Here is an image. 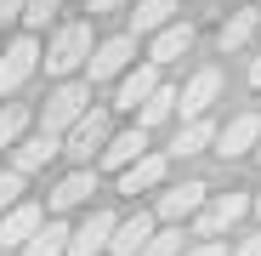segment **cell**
<instances>
[{
  "instance_id": "cell-1",
  "label": "cell",
  "mask_w": 261,
  "mask_h": 256,
  "mask_svg": "<svg viewBox=\"0 0 261 256\" xmlns=\"http://www.w3.org/2000/svg\"><path fill=\"white\" fill-rule=\"evenodd\" d=\"M85 108H91V85H85V80H63L57 91L46 97V114H40V131H46V137H63L68 125H74V120L85 114Z\"/></svg>"
},
{
  "instance_id": "cell-2",
  "label": "cell",
  "mask_w": 261,
  "mask_h": 256,
  "mask_svg": "<svg viewBox=\"0 0 261 256\" xmlns=\"http://www.w3.org/2000/svg\"><path fill=\"white\" fill-rule=\"evenodd\" d=\"M91 23H63L57 34H51V46H46V68L51 74H74V68H85V57H91Z\"/></svg>"
},
{
  "instance_id": "cell-3",
  "label": "cell",
  "mask_w": 261,
  "mask_h": 256,
  "mask_svg": "<svg viewBox=\"0 0 261 256\" xmlns=\"http://www.w3.org/2000/svg\"><path fill=\"white\" fill-rule=\"evenodd\" d=\"M130 63H137V34L97 40V46H91V57H85V85H97V80H119Z\"/></svg>"
},
{
  "instance_id": "cell-4",
  "label": "cell",
  "mask_w": 261,
  "mask_h": 256,
  "mask_svg": "<svg viewBox=\"0 0 261 256\" xmlns=\"http://www.w3.org/2000/svg\"><path fill=\"white\" fill-rule=\"evenodd\" d=\"M57 143H63V154H74L80 165L91 159V154H102V143H108V108H85Z\"/></svg>"
},
{
  "instance_id": "cell-5",
  "label": "cell",
  "mask_w": 261,
  "mask_h": 256,
  "mask_svg": "<svg viewBox=\"0 0 261 256\" xmlns=\"http://www.w3.org/2000/svg\"><path fill=\"white\" fill-rule=\"evenodd\" d=\"M244 211H250V199H244V194H210V199L193 211V217H199V234H204V239H216V234H227V228L244 217Z\"/></svg>"
},
{
  "instance_id": "cell-6",
  "label": "cell",
  "mask_w": 261,
  "mask_h": 256,
  "mask_svg": "<svg viewBox=\"0 0 261 256\" xmlns=\"http://www.w3.org/2000/svg\"><path fill=\"white\" fill-rule=\"evenodd\" d=\"M34 68H40V40H34V34L12 40V46L0 52V91H17V85H23Z\"/></svg>"
},
{
  "instance_id": "cell-7",
  "label": "cell",
  "mask_w": 261,
  "mask_h": 256,
  "mask_svg": "<svg viewBox=\"0 0 261 256\" xmlns=\"http://www.w3.org/2000/svg\"><path fill=\"white\" fill-rule=\"evenodd\" d=\"M255 143H261V114H233L216 131V154L222 159H244V154H255Z\"/></svg>"
},
{
  "instance_id": "cell-8",
  "label": "cell",
  "mask_w": 261,
  "mask_h": 256,
  "mask_svg": "<svg viewBox=\"0 0 261 256\" xmlns=\"http://www.w3.org/2000/svg\"><path fill=\"white\" fill-rule=\"evenodd\" d=\"M222 97V68H199L182 91H176V114H188V120H199V114H210V103Z\"/></svg>"
},
{
  "instance_id": "cell-9",
  "label": "cell",
  "mask_w": 261,
  "mask_h": 256,
  "mask_svg": "<svg viewBox=\"0 0 261 256\" xmlns=\"http://www.w3.org/2000/svg\"><path fill=\"white\" fill-rule=\"evenodd\" d=\"M165 177H170V159H165V154H142V159H130V165L119 171V194H130V199H137V194L159 188Z\"/></svg>"
},
{
  "instance_id": "cell-10",
  "label": "cell",
  "mask_w": 261,
  "mask_h": 256,
  "mask_svg": "<svg viewBox=\"0 0 261 256\" xmlns=\"http://www.w3.org/2000/svg\"><path fill=\"white\" fill-rule=\"evenodd\" d=\"M114 222H119V217H108V211H91L80 228H68V256H97V250H108Z\"/></svg>"
},
{
  "instance_id": "cell-11",
  "label": "cell",
  "mask_w": 261,
  "mask_h": 256,
  "mask_svg": "<svg viewBox=\"0 0 261 256\" xmlns=\"http://www.w3.org/2000/svg\"><path fill=\"white\" fill-rule=\"evenodd\" d=\"M193 52V23H165L159 34H153V46H148V63L153 68H165V63H176V57H188Z\"/></svg>"
},
{
  "instance_id": "cell-12",
  "label": "cell",
  "mask_w": 261,
  "mask_h": 256,
  "mask_svg": "<svg viewBox=\"0 0 261 256\" xmlns=\"http://www.w3.org/2000/svg\"><path fill=\"white\" fill-rule=\"evenodd\" d=\"M153 85H159V68L153 63H137V68H125L119 85H114V108H142L153 97Z\"/></svg>"
},
{
  "instance_id": "cell-13",
  "label": "cell",
  "mask_w": 261,
  "mask_h": 256,
  "mask_svg": "<svg viewBox=\"0 0 261 256\" xmlns=\"http://www.w3.org/2000/svg\"><path fill=\"white\" fill-rule=\"evenodd\" d=\"M148 239H153V211H130L125 222H114V234H108V250H114V256H137Z\"/></svg>"
},
{
  "instance_id": "cell-14",
  "label": "cell",
  "mask_w": 261,
  "mask_h": 256,
  "mask_svg": "<svg viewBox=\"0 0 261 256\" xmlns=\"http://www.w3.org/2000/svg\"><path fill=\"white\" fill-rule=\"evenodd\" d=\"M40 222H46V211H40V205H23V199H17V205L6 211V217H0V250H12V245H29Z\"/></svg>"
},
{
  "instance_id": "cell-15",
  "label": "cell",
  "mask_w": 261,
  "mask_h": 256,
  "mask_svg": "<svg viewBox=\"0 0 261 256\" xmlns=\"http://www.w3.org/2000/svg\"><path fill=\"white\" fill-rule=\"evenodd\" d=\"M204 199H210L204 182H176V188H165V194H159V217H165V222H182V217H193Z\"/></svg>"
},
{
  "instance_id": "cell-16",
  "label": "cell",
  "mask_w": 261,
  "mask_h": 256,
  "mask_svg": "<svg viewBox=\"0 0 261 256\" xmlns=\"http://www.w3.org/2000/svg\"><path fill=\"white\" fill-rule=\"evenodd\" d=\"M142 154H148V131H142V125H130V131H119V137L102 143V165L108 171H125L130 159H142Z\"/></svg>"
},
{
  "instance_id": "cell-17",
  "label": "cell",
  "mask_w": 261,
  "mask_h": 256,
  "mask_svg": "<svg viewBox=\"0 0 261 256\" xmlns=\"http://www.w3.org/2000/svg\"><path fill=\"white\" fill-rule=\"evenodd\" d=\"M91 194H97V171H91V165H80L74 177H63V182L51 188V211H74V205H85Z\"/></svg>"
},
{
  "instance_id": "cell-18",
  "label": "cell",
  "mask_w": 261,
  "mask_h": 256,
  "mask_svg": "<svg viewBox=\"0 0 261 256\" xmlns=\"http://www.w3.org/2000/svg\"><path fill=\"white\" fill-rule=\"evenodd\" d=\"M51 154H63V143H57V137H46V131L29 137V143H12V171H17V177H29V171H40Z\"/></svg>"
},
{
  "instance_id": "cell-19",
  "label": "cell",
  "mask_w": 261,
  "mask_h": 256,
  "mask_svg": "<svg viewBox=\"0 0 261 256\" xmlns=\"http://www.w3.org/2000/svg\"><path fill=\"white\" fill-rule=\"evenodd\" d=\"M176 0H137L130 6V34H159L165 23H176Z\"/></svg>"
},
{
  "instance_id": "cell-20",
  "label": "cell",
  "mask_w": 261,
  "mask_h": 256,
  "mask_svg": "<svg viewBox=\"0 0 261 256\" xmlns=\"http://www.w3.org/2000/svg\"><path fill=\"white\" fill-rule=\"evenodd\" d=\"M255 29H261V12H255V6H239V12L222 23V34H216V40H222V52H244L250 40H255Z\"/></svg>"
},
{
  "instance_id": "cell-21",
  "label": "cell",
  "mask_w": 261,
  "mask_h": 256,
  "mask_svg": "<svg viewBox=\"0 0 261 256\" xmlns=\"http://www.w3.org/2000/svg\"><path fill=\"white\" fill-rule=\"evenodd\" d=\"M210 143H216V125H210V114H199V120H188L182 131H176L170 154H176V159H193V154H204Z\"/></svg>"
},
{
  "instance_id": "cell-22",
  "label": "cell",
  "mask_w": 261,
  "mask_h": 256,
  "mask_svg": "<svg viewBox=\"0 0 261 256\" xmlns=\"http://www.w3.org/2000/svg\"><path fill=\"white\" fill-rule=\"evenodd\" d=\"M170 114H176V85H165V80H159V85H153V97L137 108V125H142V131H153V125H165Z\"/></svg>"
},
{
  "instance_id": "cell-23",
  "label": "cell",
  "mask_w": 261,
  "mask_h": 256,
  "mask_svg": "<svg viewBox=\"0 0 261 256\" xmlns=\"http://www.w3.org/2000/svg\"><path fill=\"white\" fill-rule=\"evenodd\" d=\"M63 250H68V228L63 222H40L34 239L23 245V256H63Z\"/></svg>"
},
{
  "instance_id": "cell-24",
  "label": "cell",
  "mask_w": 261,
  "mask_h": 256,
  "mask_svg": "<svg viewBox=\"0 0 261 256\" xmlns=\"http://www.w3.org/2000/svg\"><path fill=\"white\" fill-rule=\"evenodd\" d=\"M23 131H29V114L23 108H0V148L23 143Z\"/></svg>"
},
{
  "instance_id": "cell-25",
  "label": "cell",
  "mask_w": 261,
  "mask_h": 256,
  "mask_svg": "<svg viewBox=\"0 0 261 256\" xmlns=\"http://www.w3.org/2000/svg\"><path fill=\"white\" fill-rule=\"evenodd\" d=\"M137 256H182V228H165V234H153Z\"/></svg>"
},
{
  "instance_id": "cell-26",
  "label": "cell",
  "mask_w": 261,
  "mask_h": 256,
  "mask_svg": "<svg viewBox=\"0 0 261 256\" xmlns=\"http://www.w3.org/2000/svg\"><path fill=\"white\" fill-rule=\"evenodd\" d=\"M57 6H63V0H23V12H17V17H23L29 29H46V23L57 17Z\"/></svg>"
},
{
  "instance_id": "cell-27",
  "label": "cell",
  "mask_w": 261,
  "mask_h": 256,
  "mask_svg": "<svg viewBox=\"0 0 261 256\" xmlns=\"http://www.w3.org/2000/svg\"><path fill=\"white\" fill-rule=\"evenodd\" d=\"M17 199H23V177H17V171H0V217H6Z\"/></svg>"
},
{
  "instance_id": "cell-28",
  "label": "cell",
  "mask_w": 261,
  "mask_h": 256,
  "mask_svg": "<svg viewBox=\"0 0 261 256\" xmlns=\"http://www.w3.org/2000/svg\"><path fill=\"white\" fill-rule=\"evenodd\" d=\"M182 256H227V245H222V239H204V245H193V250H182Z\"/></svg>"
},
{
  "instance_id": "cell-29",
  "label": "cell",
  "mask_w": 261,
  "mask_h": 256,
  "mask_svg": "<svg viewBox=\"0 0 261 256\" xmlns=\"http://www.w3.org/2000/svg\"><path fill=\"white\" fill-rule=\"evenodd\" d=\"M233 256H261V234H250L244 245H233Z\"/></svg>"
},
{
  "instance_id": "cell-30",
  "label": "cell",
  "mask_w": 261,
  "mask_h": 256,
  "mask_svg": "<svg viewBox=\"0 0 261 256\" xmlns=\"http://www.w3.org/2000/svg\"><path fill=\"white\" fill-rule=\"evenodd\" d=\"M17 12H23V0H0V23H12Z\"/></svg>"
},
{
  "instance_id": "cell-31",
  "label": "cell",
  "mask_w": 261,
  "mask_h": 256,
  "mask_svg": "<svg viewBox=\"0 0 261 256\" xmlns=\"http://www.w3.org/2000/svg\"><path fill=\"white\" fill-rule=\"evenodd\" d=\"M119 6H130V0H91V17L97 12H119Z\"/></svg>"
},
{
  "instance_id": "cell-32",
  "label": "cell",
  "mask_w": 261,
  "mask_h": 256,
  "mask_svg": "<svg viewBox=\"0 0 261 256\" xmlns=\"http://www.w3.org/2000/svg\"><path fill=\"white\" fill-rule=\"evenodd\" d=\"M250 85L261 91V57H250Z\"/></svg>"
},
{
  "instance_id": "cell-33",
  "label": "cell",
  "mask_w": 261,
  "mask_h": 256,
  "mask_svg": "<svg viewBox=\"0 0 261 256\" xmlns=\"http://www.w3.org/2000/svg\"><path fill=\"white\" fill-rule=\"evenodd\" d=\"M250 205H255V217H261V188H255V199H250Z\"/></svg>"
},
{
  "instance_id": "cell-34",
  "label": "cell",
  "mask_w": 261,
  "mask_h": 256,
  "mask_svg": "<svg viewBox=\"0 0 261 256\" xmlns=\"http://www.w3.org/2000/svg\"><path fill=\"white\" fill-rule=\"evenodd\" d=\"M239 6H255V0H239Z\"/></svg>"
},
{
  "instance_id": "cell-35",
  "label": "cell",
  "mask_w": 261,
  "mask_h": 256,
  "mask_svg": "<svg viewBox=\"0 0 261 256\" xmlns=\"http://www.w3.org/2000/svg\"><path fill=\"white\" fill-rule=\"evenodd\" d=\"M255 154H261V143H255Z\"/></svg>"
},
{
  "instance_id": "cell-36",
  "label": "cell",
  "mask_w": 261,
  "mask_h": 256,
  "mask_svg": "<svg viewBox=\"0 0 261 256\" xmlns=\"http://www.w3.org/2000/svg\"><path fill=\"white\" fill-rule=\"evenodd\" d=\"M0 256H6V250H0Z\"/></svg>"
}]
</instances>
